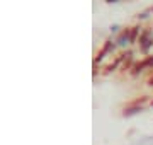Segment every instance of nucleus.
I'll use <instances>...</instances> for the list:
<instances>
[{
  "label": "nucleus",
  "instance_id": "1",
  "mask_svg": "<svg viewBox=\"0 0 153 145\" xmlns=\"http://www.w3.org/2000/svg\"><path fill=\"white\" fill-rule=\"evenodd\" d=\"M140 43H141L143 50H146L148 46L152 45V31H150V29H145V31L140 34Z\"/></svg>",
  "mask_w": 153,
  "mask_h": 145
},
{
  "label": "nucleus",
  "instance_id": "2",
  "mask_svg": "<svg viewBox=\"0 0 153 145\" xmlns=\"http://www.w3.org/2000/svg\"><path fill=\"white\" fill-rule=\"evenodd\" d=\"M148 65H153V56H150V58H146V60H143L141 63H138V65H134V67H133V73L140 72L141 68L148 67Z\"/></svg>",
  "mask_w": 153,
  "mask_h": 145
},
{
  "label": "nucleus",
  "instance_id": "3",
  "mask_svg": "<svg viewBox=\"0 0 153 145\" xmlns=\"http://www.w3.org/2000/svg\"><path fill=\"white\" fill-rule=\"evenodd\" d=\"M148 84H150V85H153V77H150V80H148Z\"/></svg>",
  "mask_w": 153,
  "mask_h": 145
}]
</instances>
